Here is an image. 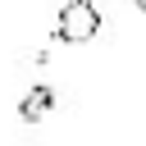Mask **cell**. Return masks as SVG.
<instances>
[{
	"instance_id": "6da1fadb",
	"label": "cell",
	"mask_w": 146,
	"mask_h": 146,
	"mask_svg": "<svg viewBox=\"0 0 146 146\" xmlns=\"http://www.w3.org/2000/svg\"><path fill=\"white\" fill-rule=\"evenodd\" d=\"M100 32V9L91 0H68L59 9V41H91Z\"/></svg>"
},
{
	"instance_id": "7a4b0ae2",
	"label": "cell",
	"mask_w": 146,
	"mask_h": 146,
	"mask_svg": "<svg viewBox=\"0 0 146 146\" xmlns=\"http://www.w3.org/2000/svg\"><path fill=\"white\" fill-rule=\"evenodd\" d=\"M50 100H55V91H50V87H32V91L23 96V105H18V114H23L27 123H36V119L50 110Z\"/></svg>"
},
{
	"instance_id": "3957f363",
	"label": "cell",
	"mask_w": 146,
	"mask_h": 146,
	"mask_svg": "<svg viewBox=\"0 0 146 146\" xmlns=\"http://www.w3.org/2000/svg\"><path fill=\"white\" fill-rule=\"evenodd\" d=\"M137 9H146V0H137Z\"/></svg>"
}]
</instances>
